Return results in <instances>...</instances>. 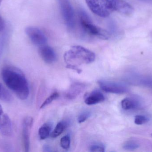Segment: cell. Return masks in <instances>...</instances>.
<instances>
[{"instance_id": "cell-12", "label": "cell", "mask_w": 152, "mask_h": 152, "mask_svg": "<svg viewBox=\"0 0 152 152\" xmlns=\"http://www.w3.org/2000/svg\"><path fill=\"white\" fill-rule=\"evenodd\" d=\"M0 132L5 136H10L12 134V125L7 114H4L0 120Z\"/></svg>"}, {"instance_id": "cell-21", "label": "cell", "mask_w": 152, "mask_h": 152, "mask_svg": "<svg viewBox=\"0 0 152 152\" xmlns=\"http://www.w3.org/2000/svg\"><path fill=\"white\" fill-rule=\"evenodd\" d=\"M149 119L147 117L143 115H137L134 118V123L136 125H142L149 121Z\"/></svg>"}, {"instance_id": "cell-10", "label": "cell", "mask_w": 152, "mask_h": 152, "mask_svg": "<svg viewBox=\"0 0 152 152\" xmlns=\"http://www.w3.org/2000/svg\"><path fill=\"white\" fill-rule=\"evenodd\" d=\"M86 85L83 83L76 82L70 86L66 93V98L69 100L76 99L86 89Z\"/></svg>"}, {"instance_id": "cell-3", "label": "cell", "mask_w": 152, "mask_h": 152, "mask_svg": "<svg viewBox=\"0 0 152 152\" xmlns=\"http://www.w3.org/2000/svg\"><path fill=\"white\" fill-rule=\"evenodd\" d=\"M78 15L80 26L85 33L91 36L103 40H107L110 38V33L105 29L94 24L86 12L80 10L79 11Z\"/></svg>"}, {"instance_id": "cell-29", "label": "cell", "mask_w": 152, "mask_h": 152, "mask_svg": "<svg viewBox=\"0 0 152 152\" xmlns=\"http://www.w3.org/2000/svg\"></svg>"}, {"instance_id": "cell-15", "label": "cell", "mask_w": 152, "mask_h": 152, "mask_svg": "<svg viewBox=\"0 0 152 152\" xmlns=\"http://www.w3.org/2000/svg\"><path fill=\"white\" fill-rule=\"evenodd\" d=\"M51 129V128L50 124L48 123L43 124L39 129L38 131V134L40 139L41 140L46 139L50 134Z\"/></svg>"}, {"instance_id": "cell-8", "label": "cell", "mask_w": 152, "mask_h": 152, "mask_svg": "<svg viewBox=\"0 0 152 152\" xmlns=\"http://www.w3.org/2000/svg\"><path fill=\"white\" fill-rule=\"evenodd\" d=\"M33 118L26 117L22 124V137L25 151L28 152L30 148V131L33 125Z\"/></svg>"}, {"instance_id": "cell-22", "label": "cell", "mask_w": 152, "mask_h": 152, "mask_svg": "<svg viewBox=\"0 0 152 152\" xmlns=\"http://www.w3.org/2000/svg\"><path fill=\"white\" fill-rule=\"evenodd\" d=\"M89 151L91 152H104L105 151V147L102 143H95L90 146Z\"/></svg>"}, {"instance_id": "cell-9", "label": "cell", "mask_w": 152, "mask_h": 152, "mask_svg": "<svg viewBox=\"0 0 152 152\" xmlns=\"http://www.w3.org/2000/svg\"><path fill=\"white\" fill-rule=\"evenodd\" d=\"M39 53L43 60L48 64L53 63L57 59V55L53 48L47 44L39 47Z\"/></svg>"}, {"instance_id": "cell-7", "label": "cell", "mask_w": 152, "mask_h": 152, "mask_svg": "<svg viewBox=\"0 0 152 152\" xmlns=\"http://www.w3.org/2000/svg\"><path fill=\"white\" fill-rule=\"evenodd\" d=\"M98 84L101 89L106 93L120 94L127 92V87L125 85L120 83L101 80L98 81Z\"/></svg>"}, {"instance_id": "cell-11", "label": "cell", "mask_w": 152, "mask_h": 152, "mask_svg": "<svg viewBox=\"0 0 152 152\" xmlns=\"http://www.w3.org/2000/svg\"><path fill=\"white\" fill-rule=\"evenodd\" d=\"M104 95L99 91H94L86 95L85 102L87 105H92L104 101Z\"/></svg>"}, {"instance_id": "cell-19", "label": "cell", "mask_w": 152, "mask_h": 152, "mask_svg": "<svg viewBox=\"0 0 152 152\" xmlns=\"http://www.w3.org/2000/svg\"><path fill=\"white\" fill-rule=\"evenodd\" d=\"M59 94L58 93H57V92L53 93L50 95L43 103L42 104L40 107V109H42V108L46 107L47 105H49L53 101L57 99L59 97Z\"/></svg>"}, {"instance_id": "cell-1", "label": "cell", "mask_w": 152, "mask_h": 152, "mask_svg": "<svg viewBox=\"0 0 152 152\" xmlns=\"http://www.w3.org/2000/svg\"><path fill=\"white\" fill-rule=\"evenodd\" d=\"M1 76L6 86L20 99H27L29 95V87L25 75L20 70L14 67H6L2 70Z\"/></svg>"}, {"instance_id": "cell-13", "label": "cell", "mask_w": 152, "mask_h": 152, "mask_svg": "<svg viewBox=\"0 0 152 152\" xmlns=\"http://www.w3.org/2000/svg\"><path fill=\"white\" fill-rule=\"evenodd\" d=\"M115 11L124 15H129L134 12V9L130 4L125 1L118 0L115 7Z\"/></svg>"}, {"instance_id": "cell-17", "label": "cell", "mask_w": 152, "mask_h": 152, "mask_svg": "<svg viewBox=\"0 0 152 152\" xmlns=\"http://www.w3.org/2000/svg\"><path fill=\"white\" fill-rule=\"evenodd\" d=\"M0 100L5 102H11L12 100L11 95L0 83Z\"/></svg>"}, {"instance_id": "cell-25", "label": "cell", "mask_w": 152, "mask_h": 152, "mask_svg": "<svg viewBox=\"0 0 152 152\" xmlns=\"http://www.w3.org/2000/svg\"><path fill=\"white\" fill-rule=\"evenodd\" d=\"M5 26V21L4 19L0 16V32H1L4 29Z\"/></svg>"}, {"instance_id": "cell-14", "label": "cell", "mask_w": 152, "mask_h": 152, "mask_svg": "<svg viewBox=\"0 0 152 152\" xmlns=\"http://www.w3.org/2000/svg\"><path fill=\"white\" fill-rule=\"evenodd\" d=\"M140 106V102L135 98H125L121 102V108L124 110L129 111L136 109Z\"/></svg>"}, {"instance_id": "cell-20", "label": "cell", "mask_w": 152, "mask_h": 152, "mask_svg": "<svg viewBox=\"0 0 152 152\" xmlns=\"http://www.w3.org/2000/svg\"><path fill=\"white\" fill-rule=\"evenodd\" d=\"M61 147L64 150H68L70 147V138L69 135H66L61 138L60 141Z\"/></svg>"}, {"instance_id": "cell-26", "label": "cell", "mask_w": 152, "mask_h": 152, "mask_svg": "<svg viewBox=\"0 0 152 152\" xmlns=\"http://www.w3.org/2000/svg\"><path fill=\"white\" fill-rule=\"evenodd\" d=\"M43 151L44 152H51L52 151L49 145H44L43 146Z\"/></svg>"}, {"instance_id": "cell-4", "label": "cell", "mask_w": 152, "mask_h": 152, "mask_svg": "<svg viewBox=\"0 0 152 152\" xmlns=\"http://www.w3.org/2000/svg\"><path fill=\"white\" fill-rule=\"evenodd\" d=\"M58 1L66 25L69 29H73L75 26V18L70 0H58Z\"/></svg>"}, {"instance_id": "cell-6", "label": "cell", "mask_w": 152, "mask_h": 152, "mask_svg": "<svg viewBox=\"0 0 152 152\" xmlns=\"http://www.w3.org/2000/svg\"><path fill=\"white\" fill-rule=\"evenodd\" d=\"M25 32L31 42L35 45L40 47L47 44V37L38 28L32 26H28L25 29Z\"/></svg>"}, {"instance_id": "cell-23", "label": "cell", "mask_w": 152, "mask_h": 152, "mask_svg": "<svg viewBox=\"0 0 152 152\" xmlns=\"http://www.w3.org/2000/svg\"><path fill=\"white\" fill-rule=\"evenodd\" d=\"M90 114L91 113H90V112L88 111H84L82 113H80L78 117L77 120L78 123L80 124V123L85 122L88 119V117H90Z\"/></svg>"}, {"instance_id": "cell-28", "label": "cell", "mask_w": 152, "mask_h": 152, "mask_svg": "<svg viewBox=\"0 0 152 152\" xmlns=\"http://www.w3.org/2000/svg\"><path fill=\"white\" fill-rule=\"evenodd\" d=\"M2 1V0H0V4H1V3Z\"/></svg>"}, {"instance_id": "cell-27", "label": "cell", "mask_w": 152, "mask_h": 152, "mask_svg": "<svg viewBox=\"0 0 152 152\" xmlns=\"http://www.w3.org/2000/svg\"><path fill=\"white\" fill-rule=\"evenodd\" d=\"M4 114L3 110L2 108L1 107V105L0 104V120L3 117Z\"/></svg>"}, {"instance_id": "cell-18", "label": "cell", "mask_w": 152, "mask_h": 152, "mask_svg": "<svg viewBox=\"0 0 152 152\" xmlns=\"http://www.w3.org/2000/svg\"><path fill=\"white\" fill-rule=\"evenodd\" d=\"M122 147L126 151H133L139 148V144L135 141L130 140L125 142Z\"/></svg>"}, {"instance_id": "cell-16", "label": "cell", "mask_w": 152, "mask_h": 152, "mask_svg": "<svg viewBox=\"0 0 152 152\" xmlns=\"http://www.w3.org/2000/svg\"><path fill=\"white\" fill-rule=\"evenodd\" d=\"M66 125L65 122L63 121L59 122L56 126L55 129L51 134V137L52 138H56L64 132L66 129Z\"/></svg>"}, {"instance_id": "cell-2", "label": "cell", "mask_w": 152, "mask_h": 152, "mask_svg": "<svg viewBox=\"0 0 152 152\" xmlns=\"http://www.w3.org/2000/svg\"><path fill=\"white\" fill-rule=\"evenodd\" d=\"M66 68L73 70L78 74L82 70L79 66L92 63L96 59L95 54L92 51L80 46H74L67 51L64 56Z\"/></svg>"}, {"instance_id": "cell-5", "label": "cell", "mask_w": 152, "mask_h": 152, "mask_svg": "<svg viewBox=\"0 0 152 152\" xmlns=\"http://www.w3.org/2000/svg\"><path fill=\"white\" fill-rule=\"evenodd\" d=\"M90 10L97 16L106 18L110 14L111 11L108 8L105 0H86Z\"/></svg>"}, {"instance_id": "cell-24", "label": "cell", "mask_w": 152, "mask_h": 152, "mask_svg": "<svg viewBox=\"0 0 152 152\" xmlns=\"http://www.w3.org/2000/svg\"><path fill=\"white\" fill-rule=\"evenodd\" d=\"M108 8L111 11L115 10L116 4L118 0H105Z\"/></svg>"}]
</instances>
